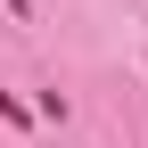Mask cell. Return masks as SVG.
<instances>
[{"instance_id":"obj_1","label":"cell","mask_w":148,"mask_h":148,"mask_svg":"<svg viewBox=\"0 0 148 148\" xmlns=\"http://www.w3.org/2000/svg\"><path fill=\"white\" fill-rule=\"evenodd\" d=\"M0 115H8V123H33V115H25V107H16V99H8V90H0Z\"/></svg>"}]
</instances>
